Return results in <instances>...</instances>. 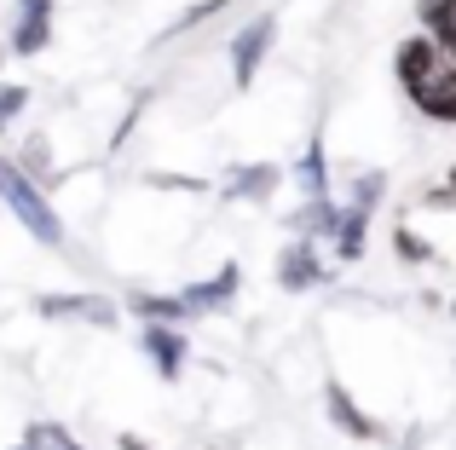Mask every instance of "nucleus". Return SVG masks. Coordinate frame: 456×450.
<instances>
[{"label":"nucleus","mask_w":456,"mask_h":450,"mask_svg":"<svg viewBox=\"0 0 456 450\" xmlns=\"http://www.w3.org/2000/svg\"><path fill=\"white\" fill-rule=\"evenodd\" d=\"M0 203H6L12 214L23 220V231H29L35 243L64 248V220H58V208L46 203V191H41V185H35L23 168H12V162H0Z\"/></svg>","instance_id":"f257e3e1"},{"label":"nucleus","mask_w":456,"mask_h":450,"mask_svg":"<svg viewBox=\"0 0 456 450\" xmlns=\"http://www.w3.org/2000/svg\"><path fill=\"white\" fill-rule=\"evenodd\" d=\"M393 69H399V87L416 99V92H428L434 81H445V76H451L456 58L445 52V41H439V35L416 29L411 41H399V58H393Z\"/></svg>","instance_id":"f03ea898"},{"label":"nucleus","mask_w":456,"mask_h":450,"mask_svg":"<svg viewBox=\"0 0 456 450\" xmlns=\"http://www.w3.org/2000/svg\"><path fill=\"white\" fill-rule=\"evenodd\" d=\"M272 35H278V18H272V12L248 18L243 29L232 35V81L237 87H255L260 64H266V52H272Z\"/></svg>","instance_id":"7ed1b4c3"},{"label":"nucleus","mask_w":456,"mask_h":450,"mask_svg":"<svg viewBox=\"0 0 456 450\" xmlns=\"http://www.w3.org/2000/svg\"><path fill=\"white\" fill-rule=\"evenodd\" d=\"M237 289H243V271H237V260H232V266H220L214 277L185 283V289H179V301H185L191 317H214V312H225V306L237 301Z\"/></svg>","instance_id":"20e7f679"},{"label":"nucleus","mask_w":456,"mask_h":450,"mask_svg":"<svg viewBox=\"0 0 456 450\" xmlns=\"http://www.w3.org/2000/svg\"><path fill=\"white\" fill-rule=\"evenodd\" d=\"M139 347H145V358L156 364L162 382H179V375H185L191 347H185V335H179L174 324H139Z\"/></svg>","instance_id":"39448f33"},{"label":"nucleus","mask_w":456,"mask_h":450,"mask_svg":"<svg viewBox=\"0 0 456 450\" xmlns=\"http://www.w3.org/2000/svg\"><path fill=\"white\" fill-rule=\"evenodd\" d=\"M323 254L306 243V237H295L289 248L278 254V289H289V294H306V289H323Z\"/></svg>","instance_id":"423d86ee"},{"label":"nucleus","mask_w":456,"mask_h":450,"mask_svg":"<svg viewBox=\"0 0 456 450\" xmlns=\"http://www.w3.org/2000/svg\"><path fill=\"white\" fill-rule=\"evenodd\" d=\"M35 312L41 317H69V324H99V329L116 324V301H104V294H41Z\"/></svg>","instance_id":"0eeeda50"},{"label":"nucleus","mask_w":456,"mask_h":450,"mask_svg":"<svg viewBox=\"0 0 456 450\" xmlns=\"http://www.w3.org/2000/svg\"><path fill=\"white\" fill-rule=\"evenodd\" d=\"M323 416H330L335 428L346 433V439H364V445H370V439H381V422L370 416V410H358V398L346 393L341 382H323Z\"/></svg>","instance_id":"6e6552de"},{"label":"nucleus","mask_w":456,"mask_h":450,"mask_svg":"<svg viewBox=\"0 0 456 450\" xmlns=\"http://www.w3.org/2000/svg\"><path fill=\"white\" fill-rule=\"evenodd\" d=\"M53 41V0H18V23H12V52L35 58Z\"/></svg>","instance_id":"1a4fd4ad"},{"label":"nucleus","mask_w":456,"mask_h":450,"mask_svg":"<svg viewBox=\"0 0 456 450\" xmlns=\"http://www.w3.org/2000/svg\"><path fill=\"white\" fill-rule=\"evenodd\" d=\"M278 185H283V168H278V162H248V168H232V173H225L220 191L232 197V203H266V197H278Z\"/></svg>","instance_id":"9d476101"},{"label":"nucleus","mask_w":456,"mask_h":450,"mask_svg":"<svg viewBox=\"0 0 456 450\" xmlns=\"http://www.w3.org/2000/svg\"><path fill=\"white\" fill-rule=\"evenodd\" d=\"M289 231L295 237H306V243H335V231H341V203H330V197H306L301 203V214L289 220Z\"/></svg>","instance_id":"9b49d317"},{"label":"nucleus","mask_w":456,"mask_h":450,"mask_svg":"<svg viewBox=\"0 0 456 450\" xmlns=\"http://www.w3.org/2000/svg\"><path fill=\"white\" fill-rule=\"evenodd\" d=\"M295 180L306 197H330V157H323V139H306L301 162H295Z\"/></svg>","instance_id":"f8f14e48"},{"label":"nucleus","mask_w":456,"mask_h":450,"mask_svg":"<svg viewBox=\"0 0 456 450\" xmlns=\"http://www.w3.org/2000/svg\"><path fill=\"white\" fill-rule=\"evenodd\" d=\"M134 317H145V324H191V312H185V301H179V294H134Z\"/></svg>","instance_id":"ddd939ff"},{"label":"nucleus","mask_w":456,"mask_h":450,"mask_svg":"<svg viewBox=\"0 0 456 450\" xmlns=\"http://www.w3.org/2000/svg\"><path fill=\"white\" fill-rule=\"evenodd\" d=\"M364 243H370V208H353V203H346L341 208V231H335V254H341V260H358V254H364Z\"/></svg>","instance_id":"4468645a"},{"label":"nucleus","mask_w":456,"mask_h":450,"mask_svg":"<svg viewBox=\"0 0 456 450\" xmlns=\"http://www.w3.org/2000/svg\"><path fill=\"white\" fill-rule=\"evenodd\" d=\"M411 104H416V110L428 116V122H456V69H451L445 81H434L428 92H416Z\"/></svg>","instance_id":"2eb2a0df"},{"label":"nucleus","mask_w":456,"mask_h":450,"mask_svg":"<svg viewBox=\"0 0 456 450\" xmlns=\"http://www.w3.org/2000/svg\"><path fill=\"white\" fill-rule=\"evenodd\" d=\"M422 29L445 41V52L456 58V0H422Z\"/></svg>","instance_id":"dca6fc26"},{"label":"nucleus","mask_w":456,"mask_h":450,"mask_svg":"<svg viewBox=\"0 0 456 450\" xmlns=\"http://www.w3.org/2000/svg\"><path fill=\"white\" fill-rule=\"evenodd\" d=\"M23 445H29V450H87L81 439H69V428H58V422H29Z\"/></svg>","instance_id":"f3484780"},{"label":"nucleus","mask_w":456,"mask_h":450,"mask_svg":"<svg viewBox=\"0 0 456 450\" xmlns=\"http://www.w3.org/2000/svg\"><path fill=\"white\" fill-rule=\"evenodd\" d=\"M381 197H387V173H376V168L353 173V208H370V214H376Z\"/></svg>","instance_id":"a211bd4d"},{"label":"nucleus","mask_w":456,"mask_h":450,"mask_svg":"<svg viewBox=\"0 0 456 450\" xmlns=\"http://www.w3.org/2000/svg\"><path fill=\"white\" fill-rule=\"evenodd\" d=\"M29 110V87L23 81H0V133H12V122Z\"/></svg>","instance_id":"6ab92c4d"},{"label":"nucleus","mask_w":456,"mask_h":450,"mask_svg":"<svg viewBox=\"0 0 456 450\" xmlns=\"http://www.w3.org/2000/svg\"><path fill=\"white\" fill-rule=\"evenodd\" d=\"M46 168H53V150H46V139H29V150H23V173L41 185V173H46Z\"/></svg>","instance_id":"aec40b11"},{"label":"nucleus","mask_w":456,"mask_h":450,"mask_svg":"<svg viewBox=\"0 0 456 450\" xmlns=\"http://www.w3.org/2000/svg\"><path fill=\"white\" fill-rule=\"evenodd\" d=\"M393 248H399V254H404V260H428V254H434V248H428V243H422V237H416V231H411V225H399V231H393Z\"/></svg>","instance_id":"412c9836"},{"label":"nucleus","mask_w":456,"mask_h":450,"mask_svg":"<svg viewBox=\"0 0 456 450\" xmlns=\"http://www.w3.org/2000/svg\"><path fill=\"white\" fill-rule=\"evenodd\" d=\"M156 191H208V180H191V173H151Z\"/></svg>","instance_id":"4be33fe9"},{"label":"nucleus","mask_w":456,"mask_h":450,"mask_svg":"<svg viewBox=\"0 0 456 450\" xmlns=\"http://www.w3.org/2000/svg\"><path fill=\"white\" fill-rule=\"evenodd\" d=\"M220 6H232V0H197V6H191L185 18H179V29H197V23H208V18H214Z\"/></svg>","instance_id":"5701e85b"},{"label":"nucleus","mask_w":456,"mask_h":450,"mask_svg":"<svg viewBox=\"0 0 456 450\" xmlns=\"http://www.w3.org/2000/svg\"><path fill=\"white\" fill-rule=\"evenodd\" d=\"M399 450H422V433L411 428V433H404V445H399Z\"/></svg>","instance_id":"b1692460"},{"label":"nucleus","mask_w":456,"mask_h":450,"mask_svg":"<svg viewBox=\"0 0 456 450\" xmlns=\"http://www.w3.org/2000/svg\"><path fill=\"white\" fill-rule=\"evenodd\" d=\"M445 191H451V203H456V162L445 168Z\"/></svg>","instance_id":"393cba45"},{"label":"nucleus","mask_w":456,"mask_h":450,"mask_svg":"<svg viewBox=\"0 0 456 450\" xmlns=\"http://www.w3.org/2000/svg\"><path fill=\"white\" fill-rule=\"evenodd\" d=\"M122 450H151V445H139V439H134V433H122Z\"/></svg>","instance_id":"a878e982"},{"label":"nucleus","mask_w":456,"mask_h":450,"mask_svg":"<svg viewBox=\"0 0 456 450\" xmlns=\"http://www.w3.org/2000/svg\"><path fill=\"white\" fill-rule=\"evenodd\" d=\"M12 450H29V445H12Z\"/></svg>","instance_id":"bb28decb"},{"label":"nucleus","mask_w":456,"mask_h":450,"mask_svg":"<svg viewBox=\"0 0 456 450\" xmlns=\"http://www.w3.org/2000/svg\"><path fill=\"white\" fill-rule=\"evenodd\" d=\"M451 317H456V306H451Z\"/></svg>","instance_id":"cd10ccee"}]
</instances>
